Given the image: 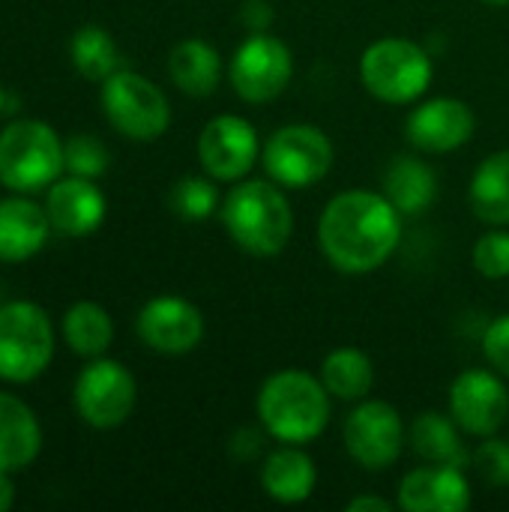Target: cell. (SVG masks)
<instances>
[{"mask_svg":"<svg viewBox=\"0 0 509 512\" xmlns=\"http://www.w3.org/2000/svg\"><path fill=\"white\" fill-rule=\"evenodd\" d=\"M471 483L462 468L423 465L402 477L396 507L405 512H465L471 507Z\"/></svg>","mask_w":509,"mask_h":512,"instance_id":"obj_16","label":"cell"},{"mask_svg":"<svg viewBox=\"0 0 509 512\" xmlns=\"http://www.w3.org/2000/svg\"><path fill=\"white\" fill-rule=\"evenodd\" d=\"M318 471L312 456L297 444H282L261 462V489L267 498L285 507H297L312 498Z\"/></svg>","mask_w":509,"mask_h":512,"instance_id":"obj_18","label":"cell"},{"mask_svg":"<svg viewBox=\"0 0 509 512\" xmlns=\"http://www.w3.org/2000/svg\"><path fill=\"white\" fill-rule=\"evenodd\" d=\"M450 417L471 438H492L509 420V390L501 372L468 369L450 384Z\"/></svg>","mask_w":509,"mask_h":512,"instance_id":"obj_12","label":"cell"},{"mask_svg":"<svg viewBox=\"0 0 509 512\" xmlns=\"http://www.w3.org/2000/svg\"><path fill=\"white\" fill-rule=\"evenodd\" d=\"M336 162L330 135L312 123L279 126L261 147L264 174L282 189H309L321 183Z\"/></svg>","mask_w":509,"mask_h":512,"instance_id":"obj_6","label":"cell"},{"mask_svg":"<svg viewBox=\"0 0 509 512\" xmlns=\"http://www.w3.org/2000/svg\"><path fill=\"white\" fill-rule=\"evenodd\" d=\"M219 219L234 246L252 258H276L294 234V210L279 183L237 180L219 204Z\"/></svg>","mask_w":509,"mask_h":512,"instance_id":"obj_2","label":"cell"},{"mask_svg":"<svg viewBox=\"0 0 509 512\" xmlns=\"http://www.w3.org/2000/svg\"><path fill=\"white\" fill-rule=\"evenodd\" d=\"M483 354L495 372L509 378V315L495 318L483 333Z\"/></svg>","mask_w":509,"mask_h":512,"instance_id":"obj_32","label":"cell"},{"mask_svg":"<svg viewBox=\"0 0 509 512\" xmlns=\"http://www.w3.org/2000/svg\"><path fill=\"white\" fill-rule=\"evenodd\" d=\"M15 504V486L9 480V471H0V512H6Z\"/></svg>","mask_w":509,"mask_h":512,"instance_id":"obj_35","label":"cell"},{"mask_svg":"<svg viewBox=\"0 0 509 512\" xmlns=\"http://www.w3.org/2000/svg\"><path fill=\"white\" fill-rule=\"evenodd\" d=\"M102 111L108 123L132 141H156L171 126L165 93L132 69H117L102 81Z\"/></svg>","mask_w":509,"mask_h":512,"instance_id":"obj_8","label":"cell"},{"mask_svg":"<svg viewBox=\"0 0 509 512\" xmlns=\"http://www.w3.org/2000/svg\"><path fill=\"white\" fill-rule=\"evenodd\" d=\"M198 159L204 174L216 183L243 180L261 159V141L255 126L240 114H219L207 120L198 135Z\"/></svg>","mask_w":509,"mask_h":512,"instance_id":"obj_13","label":"cell"},{"mask_svg":"<svg viewBox=\"0 0 509 512\" xmlns=\"http://www.w3.org/2000/svg\"><path fill=\"white\" fill-rule=\"evenodd\" d=\"M63 339L78 357L96 360L114 342V321L99 303L81 300V303L69 306V312L63 318Z\"/></svg>","mask_w":509,"mask_h":512,"instance_id":"obj_26","label":"cell"},{"mask_svg":"<svg viewBox=\"0 0 509 512\" xmlns=\"http://www.w3.org/2000/svg\"><path fill=\"white\" fill-rule=\"evenodd\" d=\"M471 210L480 222L498 228L509 225V147L489 153L468 186Z\"/></svg>","mask_w":509,"mask_h":512,"instance_id":"obj_24","label":"cell"},{"mask_svg":"<svg viewBox=\"0 0 509 512\" xmlns=\"http://www.w3.org/2000/svg\"><path fill=\"white\" fill-rule=\"evenodd\" d=\"M471 468L480 474L483 483L504 489L509 486V441L501 438H483L477 450H471Z\"/></svg>","mask_w":509,"mask_h":512,"instance_id":"obj_31","label":"cell"},{"mask_svg":"<svg viewBox=\"0 0 509 512\" xmlns=\"http://www.w3.org/2000/svg\"><path fill=\"white\" fill-rule=\"evenodd\" d=\"M402 243V213L384 192L345 189L318 219V246L330 267L363 276L384 267Z\"/></svg>","mask_w":509,"mask_h":512,"instance_id":"obj_1","label":"cell"},{"mask_svg":"<svg viewBox=\"0 0 509 512\" xmlns=\"http://www.w3.org/2000/svg\"><path fill=\"white\" fill-rule=\"evenodd\" d=\"M108 150L99 138L93 135H72L66 144H63V165L69 174L75 177H87V180H96L108 171Z\"/></svg>","mask_w":509,"mask_h":512,"instance_id":"obj_29","label":"cell"},{"mask_svg":"<svg viewBox=\"0 0 509 512\" xmlns=\"http://www.w3.org/2000/svg\"><path fill=\"white\" fill-rule=\"evenodd\" d=\"M474 270L483 279H507L509 276V231H504V225L486 231L477 243H474Z\"/></svg>","mask_w":509,"mask_h":512,"instance_id":"obj_30","label":"cell"},{"mask_svg":"<svg viewBox=\"0 0 509 512\" xmlns=\"http://www.w3.org/2000/svg\"><path fill=\"white\" fill-rule=\"evenodd\" d=\"M240 21L252 30V33H264L273 24V6L270 0H246L240 6Z\"/></svg>","mask_w":509,"mask_h":512,"instance_id":"obj_33","label":"cell"},{"mask_svg":"<svg viewBox=\"0 0 509 512\" xmlns=\"http://www.w3.org/2000/svg\"><path fill=\"white\" fill-rule=\"evenodd\" d=\"M432 54L402 36H384L372 42L360 57V81L378 102L411 105L432 84Z\"/></svg>","mask_w":509,"mask_h":512,"instance_id":"obj_4","label":"cell"},{"mask_svg":"<svg viewBox=\"0 0 509 512\" xmlns=\"http://www.w3.org/2000/svg\"><path fill=\"white\" fill-rule=\"evenodd\" d=\"M168 75L186 96L204 99L216 93L222 78V57L207 39H183L168 54Z\"/></svg>","mask_w":509,"mask_h":512,"instance_id":"obj_22","label":"cell"},{"mask_svg":"<svg viewBox=\"0 0 509 512\" xmlns=\"http://www.w3.org/2000/svg\"><path fill=\"white\" fill-rule=\"evenodd\" d=\"M384 195L402 216H420L438 198V177L423 159L411 153L396 156L384 174Z\"/></svg>","mask_w":509,"mask_h":512,"instance_id":"obj_23","label":"cell"},{"mask_svg":"<svg viewBox=\"0 0 509 512\" xmlns=\"http://www.w3.org/2000/svg\"><path fill=\"white\" fill-rule=\"evenodd\" d=\"M219 192H216V180L210 177H195V174H186L180 177L171 192H168V207L186 219V222H204L210 219L216 210H219Z\"/></svg>","mask_w":509,"mask_h":512,"instance_id":"obj_28","label":"cell"},{"mask_svg":"<svg viewBox=\"0 0 509 512\" xmlns=\"http://www.w3.org/2000/svg\"><path fill=\"white\" fill-rule=\"evenodd\" d=\"M135 330L150 351L180 357L201 345L204 315L192 300L177 294H162L141 306Z\"/></svg>","mask_w":509,"mask_h":512,"instance_id":"obj_14","label":"cell"},{"mask_svg":"<svg viewBox=\"0 0 509 512\" xmlns=\"http://www.w3.org/2000/svg\"><path fill=\"white\" fill-rule=\"evenodd\" d=\"M321 384L339 402H363L375 384V366L369 354L354 345L333 348L321 363Z\"/></svg>","mask_w":509,"mask_h":512,"instance_id":"obj_25","label":"cell"},{"mask_svg":"<svg viewBox=\"0 0 509 512\" xmlns=\"http://www.w3.org/2000/svg\"><path fill=\"white\" fill-rule=\"evenodd\" d=\"M69 54H72L75 69L87 81H105L108 75H114L120 69V48H117L114 36L99 24L78 27L72 33Z\"/></svg>","mask_w":509,"mask_h":512,"instance_id":"obj_27","label":"cell"},{"mask_svg":"<svg viewBox=\"0 0 509 512\" xmlns=\"http://www.w3.org/2000/svg\"><path fill=\"white\" fill-rule=\"evenodd\" d=\"M42 450V429L33 411L9 396L0 393V471H24Z\"/></svg>","mask_w":509,"mask_h":512,"instance_id":"obj_21","label":"cell"},{"mask_svg":"<svg viewBox=\"0 0 509 512\" xmlns=\"http://www.w3.org/2000/svg\"><path fill=\"white\" fill-rule=\"evenodd\" d=\"M462 429L450 414L423 411L411 423V447L426 465H444V468H471V450L462 441Z\"/></svg>","mask_w":509,"mask_h":512,"instance_id":"obj_20","label":"cell"},{"mask_svg":"<svg viewBox=\"0 0 509 512\" xmlns=\"http://www.w3.org/2000/svg\"><path fill=\"white\" fill-rule=\"evenodd\" d=\"M51 234V219L45 207L30 198L0 201V261L18 264L33 258Z\"/></svg>","mask_w":509,"mask_h":512,"instance_id":"obj_19","label":"cell"},{"mask_svg":"<svg viewBox=\"0 0 509 512\" xmlns=\"http://www.w3.org/2000/svg\"><path fill=\"white\" fill-rule=\"evenodd\" d=\"M483 3H495V6H507L509 0H483Z\"/></svg>","mask_w":509,"mask_h":512,"instance_id":"obj_36","label":"cell"},{"mask_svg":"<svg viewBox=\"0 0 509 512\" xmlns=\"http://www.w3.org/2000/svg\"><path fill=\"white\" fill-rule=\"evenodd\" d=\"M255 411L261 429L273 441L306 447L327 429L333 414V396L312 372L279 369L261 384Z\"/></svg>","mask_w":509,"mask_h":512,"instance_id":"obj_3","label":"cell"},{"mask_svg":"<svg viewBox=\"0 0 509 512\" xmlns=\"http://www.w3.org/2000/svg\"><path fill=\"white\" fill-rule=\"evenodd\" d=\"M45 213L51 219V228L66 237H87L93 234L108 213L102 189L87 177H66L54 180L48 186Z\"/></svg>","mask_w":509,"mask_h":512,"instance_id":"obj_17","label":"cell"},{"mask_svg":"<svg viewBox=\"0 0 509 512\" xmlns=\"http://www.w3.org/2000/svg\"><path fill=\"white\" fill-rule=\"evenodd\" d=\"M477 117L468 102L456 96H432L420 102L405 120V138L420 153H453L474 138Z\"/></svg>","mask_w":509,"mask_h":512,"instance_id":"obj_15","label":"cell"},{"mask_svg":"<svg viewBox=\"0 0 509 512\" xmlns=\"http://www.w3.org/2000/svg\"><path fill=\"white\" fill-rule=\"evenodd\" d=\"M138 384L132 372L117 363L96 357L75 381V411L93 429H117L135 411Z\"/></svg>","mask_w":509,"mask_h":512,"instance_id":"obj_11","label":"cell"},{"mask_svg":"<svg viewBox=\"0 0 509 512\" xmlns=\"http://www.w3.org/2000/svg\"><path fill=\"white\" fill-rule=\"evenodd\" d=\"M54 357V327L36 303L15 300L0 306V378L27 384Z\"/></svg>","mask_w":509,"mask_h":512,"instance_id":"obj_7","label":"cell"},{"mask_svg":"<svg viewBox=\"0 0 509 512\" xmlns=\"http://www.w3.org/2000/svg\"><path fill=\"white\" fill-rule=\"evenodd\" d=\"M345 510L348 512H390L393 510V504H390L387 498H381V495H357V498H351V501L345 504Z\"/></svg>","mask_w":509,"mask_h":512,"instance_id":"obj_34","label":"cell"},{"mask_svg":"<svg viewBox=\"0 0 509 512\" xmlns=\"http://www.w3.org/2000/svg\"><path fill=\"white\" fill-rule=\"evenodd\" d=\"M3 102H6V93H3V84H0V111H3Z\"/></svg>","mask_w":509,"mask_h":512,"instance_id":"obj_37","label":"cell"},{"mask_svg":"<svg viewBox=\"0 0 509 512\" xmlns=\"http://www.w3.org/2000/svg\"><path fill=\"white\" fill-rule=\"evenodd\" d=\"M228 78L243 102L249 105L273 102L276 96L285 93V87L294 78V54L270 30L249 33L231 57Z\"/></svg>","mask_w":509,"mask_h":512,"instance_id":"obj_9","label":"cell"},{"mask_svg":"<svg viewBox=\"0 0 509 512\" xmlns=\"http://www.w3.org/2000/svg\"><path fill=\"white\" fill-rule=\"evenodd\" d=\"M63 141L42 120H18L0 132V183L12 192H39L60 180Z\"/></svg>","mask_w":509,"mask_h":512,"instance_id":"obj_5","label":"cell"},{"mask_svg":"<svg viewBox=\"0 0 509 512\" xmlns=\"http://www.w3.org/2000/svg\"><path fill=\"white\" fill-rule=\"evenodd\" d=\"M342 441L348 456L363 471H387L399 462L408 444V426L393 405L381 399H363L345 417Z\"/></svg>","mask_w":509,"mask_h":512,"instance_id":"obj_10","label":"cell"}]
</instances>
